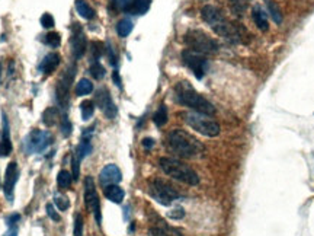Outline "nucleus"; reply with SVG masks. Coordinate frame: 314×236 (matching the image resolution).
<instances>
[{
	"label": "nucleus",
	"instance_id": "obj_1",
	"mask_svg": "<svg viewBox=\"0 0 314 236\" xmlns=\"http://www.w3.org/2000/svg\"><path fill=\"white\" fill-rule=\"evenodd\" d=\"M201 16H202L205 24L213 29L217 35H220L221 38H224L226 41L232 42V44L242 42L243 38H245V34H247V31L245 32V29L230 22L223 15V12L220 11L219 8H216V6H211V5L204 6L202 11H201Z\"/></svg>",
	"mask_w": 314,
	"mask_h": 236
},
{
	"label": "nucleus",
	"instance_id": "obj_2",
	"mask_svg": "<svg viewBox=\"0 0 314 236\" xmlns=\"http://www.w3.org/2000/svg\"><path fill=\"white\" fill-rule=\"evenodd\" d=\"M167 147L172 153L183 159H196L205 153V146L191 133L175 128L167 134Z\"/></svg>",
	"mask_w": 314,
	"mask_h": 236
},
{
	"label": "nucleus",
	"instance_id": "obj_3",
	"mask_svg": "<svg viewBox=\"0 0 314 236\" xmlns=\"http://www.w3.org/2000/svg\"><path fill=\"white\" fill-rule=\"evenodd\" d=\"M175 98L180 105L188 107L193 111L202 112L206 115H214L216 114V107L204 98L199 92L195 91V88L189 82L182 81L175 86Z\"/></svg>",
	"mask_w": 314,
	"mask_h": 236
},
{
	"label": "nucleus",
	"instance_id": "obj_4",
	"mask_svg": "<svg viewBox=\"0 0 314 236\" xmlns=\"http://www.w3.org/2000/svg\"><path fill=\"white\" fill-rule=\"evenodd\" d=\"M159 167L167 177L179 181V182H183V184H188V185H198L199 184L198 174L189 165H186L185 162L179 161L176 158H169V156L160 158L159 159Z\"/></svg>",
	"mask_w": 314,
	"mask_h": 236
},
{
	"label": "nucleus",
	"instance_id": "obj_5",
	"mask_svg": "<svg viewBox=\"0 0 314 236\" xmlns=\"http://www.w3.org/2000/svg\"><path fill=\"white\" fill-rule=\"evenodd\" d=\"M182 120L186 123V124L191 127L192 130H195L196 133L202 134L205 137H217L221 131L220 124L211 118V115H206L202 112H182L180 114Z\"/></svg>",
	"mask_w": 314,
	"mask_h": 236
},
{
	"label": "nucleus",
	"instance_id": "obj_6",
	"mask_svg": "<svg viewBox=\"0 0 314 236\" xmlns=\"http://www.w3.org/2000/svg\"><path fill=\"white\" fill-rule=\"evenodd\" d=\"M183 41L188 45L189 50H193L201 54H216L219 51V42L211 38L208 34H205L201 29H191L185 34Z\"/></svg>",
	"mask_w": 314,
	"mask_h": 236
},
{
	"label": "nucleus",
	"instance_id": "obj_7",
	"mask_svg": "<svg viewBox=\"0 0 314 236\" xmlns=\"http://www.w3.org/2000/svg\"><path fill=\"white\" fill-rule=\"evenodd\" d=\"M76 64H70L66 70L61 73L58 82L55 85V101H57V108L61 111V115H66L68 110V98H70V89L71 84L76 76Z\"/></svg>",
	"mask_w": 314,
	"mask_h": 236
},
{
	"label": "nucleus",
	"instance_id": "obj_8",
	"mask_svg": "<svg viewBox=\"0 0 314 236\" xmlns=\"http://www.w3.org/2000/svg\"><path fill=\"white\" fill-rule=\"evenodd\" d=\"M147 191H149V195L151 198L162 206H170L173 201H176L180 197L179 191L172 184H169L167 181L160 180V178L149 181Z\"/></svg>",
	"mask_w": 314,
	"mask_h": 236
},
{
	"label": "nucleus",
	"instance_id": "obj_9",
	"mask_svg": "<svg viewBox=\"0 0 314 236\" xmlns=\"http://www.w3.org/2000/svg\"><path fill=\"white\" fill-rule=\"evenodd\" d=\"M53 134L47 130H38L34 128L29 131L27 137L24 139V152L27 154H34V153H44L51 144H53Z\"/></svg>",
	"mask_w": 314,
	"mask_h": 236
},
{
	"label": "nucleus",
	"instance_id": "obj_10",
	"mask_svg": "<svg viewBox=\"0 0 314 236\" xmlns=\"http://www.w3.org/2000/svg\"><path fill=\"white\" fill-rule=\"evenodd\" d=\"M84 204L87 210L93 214L95 222L97 226L102 224V213H100V200L96 191L95 181L92 177H86L84 178Z\"/></svg>",
	"mask_w": 314,
	"mask_h": 236
},
{
	"label": "nucleus",
	"instance_id": "obj_11",
	"mask_svg": "<svg viewBox=\"0 0 314 236\" xmlns=\"http://www.w3.org/2000/svg\"><path fill=\"white\" fill-rule=\"evenodd\" d=\"M182 61L193 73V76L196 79H202L205 76V73H206V70H208V60H206V57L204 54H201V53L189 50V48L182 51Z\"/></svg>",
	"mask_w": 314,
	"mask_h": 236
},
{
	"label": "nucleus",
	"instance_id": "obj_12",
	"mask_svg": "<svg viewBox=\"0 0 314 236\" xmlns=\"http://www.w3.org/2000/svg\"><path fill=\"white\" fill-rule=\"evenodd\" d=\"M70 47H71V54L74 60H80L86 50H87V40L83 32L80 24H73L71 25V38H70Z\"/></svg>",
	"mask_w": 314,
	"mask_h": 236
},
{
	"label": "nucleus",
	"instance_id": "obj_13",
	"mask_svg": "<svg viewBox=\"0 0 314 236\" xmlns=\"http://www.w3.org/2000/svg\"><path fill=\"white\" fill-rule=\"evenodd\" d=\"M95 104L100 108V111L105 114L108 120H114L118 114V108L115 102L112 101L110 91L107 88H100L95 95Z\"/></svg>",
	"mask_w": 314,
	"mask_h": 236
},
{
	"label": "nucleus",
	"instance_id": "obj_14",
	"mask_svg": "<svg viewBox=\"0 0 314 236\" xmlns=\"http://www.w3.org/2000/svg\"><path fill=\"white\" fill-rule=\"evenodd\" d=\"M19 180V168L18 164L12 161L8 168H6V172H5V181H3V193L6 200L12 204L15 198V185Z\"/></svg>",
	"mask_w": 314,
	"mask_h": 236
},
{
	"label": "nucleus",
	"instance_id": "obj_15",
	"mask_svg": "<svg viewBox=\"0 0 314 236\" xmlns=\"http://www.w3.org/2000/svg\"><path fill=\"white\" fill-rule=\"evenodd\" d=\"M151 0H117V8L124 14L144 15L150 9Z\"/></svg>",
	"mask_w": 314,
	"mask_h": 236
},
{
	"label": "nucleus",
	"instance_id": "obj_16",
	"mask_svg": "<svg viewBox=\"0 0 314 236\" xmlns=\"http://www.w3.org/2000/svg\"><path fill=\"white\" fill-rule=\"evenodd\" d=\"M14 150V144L11 139V125L8 115L2 112V134H0V158L9 156Z\"/></svg>",
	"mask_w": 314,
	"mask_h": 236
},
{
	"label": "nucleus",
	"instance_id": "obj_17",
	"mask_svg": "<svg viewBox=\"0 0 314 236\" xmlns=\"http://www.w3.org/2000/svg\"><path fill=\"white\" fill-rule=\"evenodd\" d=\"M99 181L103 187L107 185H111V184H120L123 181V172L121 169L114 165V164H110L107 167L103 168L99 174Z\"/></svg>",
	"mask_w": 314,
	"mask_h": 236
},
{
	"label": "nucleus",
	"instance_id": "obj_18",
	"mask_svg": "<svg viewBox=\"0 0 314 236\" xmlns=\"http://www.w3.org/2000/svg\"><path fill=\"white\" fill-rule=\"evenodd\" d=\"M93 127H89V128H84L82 133V140L77 146V153L76 156L82 161L86 156H89L92 153V134H93Z\"/></svg>",
	"mask_w": 314,
	"mask_h": 236
},
{
	"label": "nucleus",
	"instance_id": "obj_19",
	"mask_svg": "<svg viewBox=\"0 0 314 236\" xmlns=\"http://www.w3.org/2000/svg\"><path fill=\"white\" fill-rule=\"evenodd\" d=\"M60 61H61V57L58 53H50L42 58V61L38 66V71L41 74H51L58 67Z\"/></svg>",
	"mask_w": 314,
	"mask_h": 236
},
{
	"label": "nucleus",
	"instance_id": "obj_20",
	"mask_svg": "<svg viewBox=\"0 0 314 236\" xmlns=\"http://www.w3.org/2000/svg\"><path fill=\"white\" fill-rule=\"evenodd\" d=\"M103 194H105V197H107L110 201H112V203L121 204L124 197H125V191H124L118 184H111V185L103 187Z\"/></svg>",
	"mask_w": 314,
	"mask_h": 236
},
{
	"label": "nucleus",
	"instance_id": "obj_21",
	"mask_svg": "<svg viewBox=\"0 0 314 236\" xmlns=\"http://www.w3.org/2000/svg\"><path fill=\"white\" fill-rule=\"evenodd\" d=\"M252 18H253L255 25H256L260 31H263V32H266V31H268V28H269V25H268V19H266V14L262 11V8H259V6H255V8H253V11H252Z\"/></svg>",
	"mask_w": 314,
	"mask_h": 236
},
{
	"label": "nucleus",
	"instance_id": "obj_22",
	"mask_svg": "<svg viewBox=\"0 0 314 236\" xmlns=\"http://www.w3.org/2000/svg\"><path fill=\"white\" fill-rule=\"evenodd\" d=\"M74 8L77 11V14L80 15L84 19H93L95 18V11L89 6V3L86 0H76L74 3Z\"/></svg>",
	"mask_w": 314,
	"mask_h": 236
},
{
	"label": "nucleus",
	"instance_id": "obj_23",
	"mask_svg": "<svg viewBox=\"0 0 314 236\" xmlns=\"http://www.w3.org/2000/svg\"><path fill=\"white\" fill-rule=\"evenodd\" d=\"M133 29H134V24H133V21L128 19V18H124V19H121V21L117 24V34H118L121 38L128 37V35L133 32Z\"/></svg>",
	"mask_w": 314,
	"mask_h": 236
},
{
	"label": "nucleus",
	"instance_id": "obj_24",
	"mask_svg": "<svg viewBox=\"0 0 314 236\" xmlns=\"http://www.w3.org/2000/svg\"><path fill=\"white\" fill-rule=\"evenodd\" d=\"M150 236H182L178 230L169 227L167 224H162V226H154L149 230Z\"/></svg>",
	"mask_w": 314,
	"mask_h": 236
},
{
	"label": "nucleus",
	"instance_id": "obj_25",
	"mask_svg": "<svg viewBox=\"0 0 314 236\" xmlns=\"http://www.w3.org/2000/svg\"><path fill=\"white\" fill-rule=\"evenodd\" d=\"M229 8L234 16L242 18L247 9V0H229Z\"/></svg>",
	"mask_w": 314,
	"mask_h": 236
},
{
	"label": "nucleus",
	"instance_id": "obj_26",
	"mask_svg": "<svg viewBox=\"0 0 314 236\" xmlns=\"http://www.w3.org/2000/svg\"><path fill=\"white\" fill-rule=\"evenodd\" d=\"M58 115H60V110L57 107H51V108L42 112V123L47 127H53L57 121V118H58Z\"/></svg>",
	"mask_w": 314,
	"mask_h": 236
},
{
	"label": "nucleus",
	"instance_id": "obj_27",
	"mask_svg": "<svg viewBox=\"0 0 314 236\" xmlns=\"http://www.w3.org/2000/svg\"><path fill=\"white\" fill-rule=\"evenodd\" d=\"M71 182H73V177H71L70 172H67L66 169H63V171L58 172V175H57V185H58L60 190H63V191L68 190L70 185H71Z\"/></svg>",
	"mask_w": 314,
	"mask_h": 236
},
{
	"label": "nucleus",
	"instance_id": "obj_28",
	"mask_svg": "<svg viewBox=\"0 0 314 236\" xmlns=\"http://www.w3.org/2000/svg\"><path fill=\"white\" fill-rule=\"evenodd\" d=\"M265 3H266V8L269 11V15L273 19V22L276 25H281L282 24V14H281V9L278 8V5L272 0H265Z\"/></svg>",
	"mask_w": 314,
	"mask_h": 236
},
{
	"label": "nucleus",
	"instance_id": "obj_29",
	"mask_svg": "<svg viewBox=\"0 0 314 236\" xmlns=\"http://www.w3.org/2000/svg\"><path fill=\"white\" fill-rule=\"evenodd\" d=\"M153 123L157 127H163L167 123V108H166L164 104H162L159 107V110L153 114Z\"/></svg>",
	"mask_w": 314,
	"mask_h": 236
},
{
	"label": "nucleus",
	"instance_id": "obj_30",
	"mask_svg": "<svg viewBox=\"0 0 314 236\" xmlns=\"http://www.w3.org/2000/svg\"><path fill=\"white\" fill-rule=\"evenodd\" d=\"M80 112H82V118L84 121L90 120L93 112H95V102L90 99H86L80 104Z\"/></svg>",
	"mask_w": 314,
	"mask_h": 236
},
{
	"label": "nucleus",
	"instance_id": "obj_31",
	"mask_svg": "<svg viewBox=\"0 0 314 236\" xmlns=\"http://www.w3.org/2000/svg\"><path fill=\"white\" fill-rule=\"evenodd\" d=\"M93 91V84L89 81V79H80L77 88H76V94L79 97H84V95H89L90 92Z\"/></svg>",
	"mask_w": 314,
	"mask_h": 236
},
{
	"label": "nucleus",
	"instance_id": "obj_32",
	"mask_svg": "<svg viewBox=\"0 0 314 236\" xmlns=\"http://www.w3.org/2000/svg\"><path fill=\"white\" fill-rule=\"evenodd\" d=\"M105 53V45L100 41H93L90 44V60L92 61H99V58Z\"/></svg>",
	"mask_w": 314,
	"mask_h": 236
},
{
	"label": "nucleus",
	"instance_id": "obj_33",
	"mask_svg": "<svg viewBox=\"0 0 314 236\" xmlns=\"http://www.w3.org/2000/svg\"><path fill=\"white\" fill-rule=\"evenodd\" d=\"M89 73L92 74V77L96 79V81H100L105 77V67L99 63V61H92L90 63V69H89Z\"/></svg>",
	"mask_w": 314,
	"mask_h": 236
},
{
	"label": "nucleus",
	"instance_id": "obj_34",
	"mask_svg": "<svg viewBox=\"0 0 314 236\" xmlns=\"http://www.w3.org/2000/svg\"><path fill=\"white\" fill-rule=\"evenodd\" d=\"M44 44H47L48 47L51 48H57L60 44H61V37L58 32H48L45 37H44Z\"/></svg>",
	"mask_w": 314,
	"mask_h": 236
},
{
	"label": "nucleus",
	"instance_id": "obj_35",
	"mask_svg": "<svg viewBox=\"0 0 314 236\" xmlns=\"http://www.w3.org/2000/svg\"><path fill=\"white\" fill-rule=\"evenodd\" d=\"M60 130H61V134L64 137H70L71 136V130H73V125L68 120L67 114L66 115H61V120H60Z\"/></svg>",
	"mask_w": 314,
	"mask_h": 236
},
{
	"label": "nucleus",
	"instance_id": "obj_36",
	"mask_svg": "<svg viewBox=\"0 0 314 236\" xmlns=\"http://www.w3.org/2000/svg\"><path fill=\"white\" fill-rule=\"evenodd\" d=\"M54 203L57 208L61 210V211H64V210H67L70 207V201H68L67 197H64V195L60 194V193H55L54 194Z\"/></svg>",
	"mask_w": 314,
	"mask_h": 236
},
{
	"label": "nucleus",
	"instance_id": "obj_37",
	"mask_svg": "<svg viewBox=\"0 0 314 236\" xmlns=\"http://www.w3.org/2000/svg\"><path fill=\"white\" fill-rule=\"evenodd\" d=\"M71 169H73V181L79 180V175H80V159L76 156V153L71 154Z\"/></svg>",
	"mask_w": 314,
	"mask_h": 236
},
{
	"label": "nucleus",
	"instance_id": "obj_38",
	"mask_svg": "<svg viewBox=\"0 0 314 236\" xmlns=\"http://www.w3.org/2000/svg\"><path fill=\"white\" fill-rule=\"evenodd\" d=\"M83 227H84V223H83V216L80 213L76 214L74 217V229H73V236H83Z\"/></svg>",
	"mask_w": 314,
	"mask_h": 236
},
{
	"label": "nucleus",
	"instance_id": "obj_39",
	"mask_svg": "<svg viewBox=\"0 0 314 236\" xmlns=\"http://www.w3.org/2000/svg\"><path fill=\"white\" fill-rule=\"evenodd\" d=\"M105 53H107V56H108V60H110V63L112 66H117L118 64V56H117V53H115V50H114V47H112V44L108 42L107 45H105Z\"/></svg>",
	"mask_w": 314,
	"mask_h": 236
},
{
	"label": "nucleus",
	"instance_id": "obj_40",
	"mask_svg": "<svg viewBox=\"0 0 314 236\" xmlns=\"http://www.w3.org/2000/svg\"><path fill=\"white\" fill-rule=\"evenodd\" d=\"M41 25L44 28L50 29L54 27V18L51 14H44L41 16Z\"/></svg>",
	"mask_w": 314,
	"mask_h": 236
},
{
	"label": "nucleus",
	"instance_id": "obj_41",
	"mask_svg": "<svg viewBox=\"0 0 314 236\" xmlns=\"http://www.w3.org/2000/svg\"><path fill=\"white\" fill-rule=\"evenodd\" d=\"M45 210H47V214H48V217H50L53 222H60V220H61L60 214L55 211V208H54V206H53V204H47Z\"/></svg>",
	"mask_w": 314,
	"mask_h": 236
},
{
	"label": "nucleus",
	"instance_id": "obj_42",
	"mask_svg": "<svg viewBox=\"0 0 314 236\" xmlns=\"http://www.w3.org/2000/svg\"><path fill=\"white\" fill-rule=\"evenodd\" d=\"M21 222V214H18V213H14V214H11L8 219H6V223H8V227H11V226H18V223Z\"/></svg>",
	"mask_w": 314,
	"mask_h": 236
},
{
	"label": "nucleus",
	"instance_id": "obj_43",
	"mask_svg": "<svg viewBox=\"0 0 314 236\" xmlns=\"http://www.w3.org/2000/svg\"><path fill=\"white\" fill-rule=\"evenodd\" d=\"M185 216V210L182 207H178V208H175V210H172L170 213H169V217H172V219H182Z\"/></svg>",
	"mask_w": 314,
	"mask_h": 236
},
{
	"label": "nucleus",
	"instance_id": "obj_44",
	"mask_svg": "<svg viewBox=\"0 0 314 236\" xmlns=\"http://www.w3.org/2000/svg\"><path fill=\"white\" fill-rule=\"evenodd\" d=\"M112 81H114V84L117 85L120 89H123V82H121V76H120L118 70H114V73H112Z\"/></svg>",
	"mask_w": 314,
	"mask_h": 236
},
{
	"label": "nucleus",
	"instance_id": "obj_45",
	"mask_svg": "<svg viewBox=\"0 0 314 236\" xmlns=\"http://www.w3.org/2000/svg\"><path fill=\"white\" fill-rule=\"evenodd\" d=\"M18 232H19L18 226H11L3 236H18Z\"/></svg>",
	"mask_w": 314,
	"mask_h": 236
},
{
	"label": "nucleus",
	"instance_id": "obj_46",
	"mask_svg": "<svg viewBox=\"0 0 314 236\" xmlns=\"http://www.w3.org/2000/svg\"><path fill=\"white\" fill-rule=\"evenodd\" d=\"M143 146H144L146 149H151V147L154 146V140L150 139V137L144 139V140H143Z\"/></svg>",
	"mask_w": 314,
	"mask_h": 236
},
{
	"label": "nucleus",
	"instance_id": "obj_47",
	"mask_svg": "<svg viewBox=\"0 0 314 236\" xmlns=\"http://www.w3.org/2000/svg\"><path fill=\"white\" fill-rule=\"evenodd\" d=\"M110 9L111 11H118V8H117V0H110Z\"/></svg>",
	"mask_w": 314,
	"mask_h": 236
},
{
	"label": "nucleus",
	"instance_id": "obj_48",
	"mask_svg": "<svg viewBox=\"0 0 314 236\" xmlns=\"http://www.w3.org/2000/svg\"><path fill=\"white\" fill-rule=\"evenodd\" d=\"M0 77H2V63H0Z\"/></svg>",
	"mask_w": 314,
	"mask_h": 236
}]
</instances>
